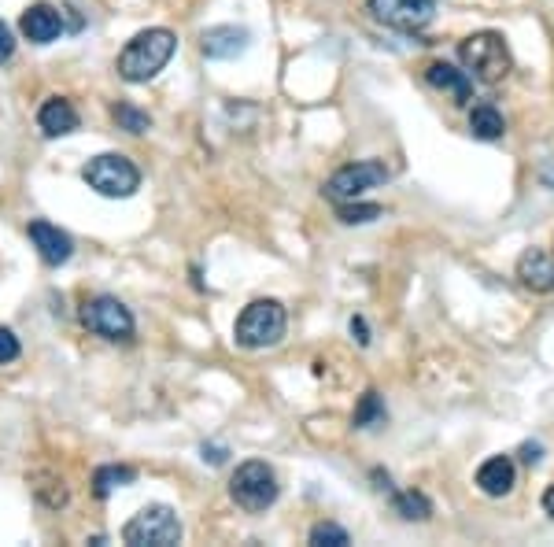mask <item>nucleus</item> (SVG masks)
I'll return each instance as SVG.
<instances>
[{
	"mask_svg": "<svg viewBox=\"0 0 554 547\" xmlns=\"http://www.w3.org/2000/svg\"><path fill=\"white\" fill-rule=\"evenodd\" d=\"M174 52H178V37H174V30H167V26L141 30V34L130 37V45L119 52V74L130 82V86L152 82V78L170 63Z\"/></svg>",
	"mask_w": 554,
	"mask_h": 547,
	"instance_id": "obj_1",
	"label": "nucleus"
},
{
	"mask_svg": "<svg viewBox=\"0 0 554 547\" xmlns=\"http://www.w3.org/2000/svg\"><path fill=\"white\" fill-rule=\"evenodd\" d=\"M285 329H289L285 307L277 304V300H252V304L241 311V318H237L233 337H237V344L248 348V352H263V348L281 344Z\"/></svg>",
	"mask_w": 554,
	"mask_h": 547,
	"instance_id": "obj_2",
	"label": "nucleus"
},
{
	"mask_svg": "<svg viewBox=\"0 0 554 547\" xmlns=\"http://www.w3.org/2000/svg\"><path fill=\"white\" fill-rule=\"evenodd\" d=\"M458 60H462V67H466L473 82H484V86H495V82H503L510 74V49H506L503 37L492 34V30L466 37L458 45Z\"/></svg>",
	"mask_w": 554,
	"mask_h": 547,
	"instance_id": "obj_3",
	"label": "nucleus"
},
{
	"mask_svg": "<svg viewBox=\"0 0 554 547\" xmlns=\"http://www.w3.org/2000/svg\"><path fill=\"white\" fill-rule=\"evenodd\" d=\"M82 178L93 193L108 196V200H126V196H133L141 189V171L126 156H119V152L93 156L82 167Z\"/></svg>",
	"mask_w": 554,
	"mask_h": 547,
	"instance_id": "obj_4",
	"label": "nucleus"
},
{
	"mask_svg": "<svg viewBox=\"0 0 554 547\" xmlns=\"http://www.w3.org/2000/svg\"><path fill=\"white\" fill-rule=\"evenodd\" d=\"M229 496H233V503H237L241 511L263 514L277 503L281 485H277V474L266 462L252 459V462H244V466H237V474L229 481Z\"/></svg>",
	"mask_w": 554,
	"mask_h": 547,
	"instance_id": "obj_5",
	"label": "nucleus"
},
{
	"mask_svg": "<svg viewBox=\"0 0 554 547\" xmlns=\"http://www.w3.org/2000/svg\"><path fill=\"white\" fill-rule=\"evenodd\" d=\"M181 518L163 503H152L145 511H137L122 529V540L130 547H178L181 544Z\"/></svg>",
	"mask_w": 554,
	"mask_h": 547,
	"instance_id": "obj_6",
	"label": "nucleus"
},
{
	"mask_svg": "<svg viewBox=\"0 0 554 547\" xmlns=\"http://www.w3.org/2000/svg\"><path fill=\"white\" fill-rule=\"evenodd\" d=\"M82 326L89 333H97L104 341L126 344L133 341V315L130 307L115 300V296H93L89 304L82 307Z\"/></svg>",
	"mask_w": 554,
	"mask_h": 547,
	"instance_id": "obj_7",
	"label": "nucleus"
},
{
	"mask_svg": "<svg viewBox=\"0 0 554 547\" xmlns=\"http://www.w3.org/2000/svg\"><path fill=\"white\" fill-rule=\"evenodd\" d=\"M392 178L381 159H359V163H348V167H340L333 178L326 182V196L333 204H344V200H355L362 196L366 189H377V185H385Z\"/></svg>",
	"mask_w": 554,
	"mask_h": 547,
	"instance_id": "obj_8",
	"label": "nucleus"
},
{
	"mask_svg": "<svg viewBox=\"0 0 554 547\" xmlns=\"http://www.w3.org/2000/svg\"><path fill=\"white\" fill-rule=\"evenodd\" d=\"M370 15L399 34H418L436 19V0H370Z\"/></svg>",
	"mask_w": 554,
	"mask_h": 547,
	"instance_id": "obj_9",
	"label": "nucleus"
},
{
	"mask_svg": "<svg viewBox=\"0 0 554 547\" xmlns=\"http://www.w3.org/2000/svg\"><path fill=\"white\" fill-rule=\"evenodd\" d=\"M26 233H30V241H34L37 256H41L45 267H63V263L74 256L71 233H63L60 226H52V222L34 219L30 226H26Z\"/></svg>",
	"mask_w": 554,
	"mask_h": 547,
	"instance_id": "obj_10",
	"label": "nucleus"
},
{
	"mask_svg": "<svg viewBox=\"0 0 554 547\" xmlns=\"http://www.w3.org/2000/svg\"><path fill=\"white\" fill-rule=\"evenodd\" d=\"M252 45V34L244 30V26H207L204 37H200V49H204L207 60H237L244 56Z\"/></svg>",
	"mask_w": 554,
	"mask_h": 547,
	"instance_id": "obj_11",
	"label": "nucleus"
},
{
	"mask_svg": "<svg viewBox=\"0 0 554 547\" xmlns=\"http://www.w3.org/2000/svg\"><path fill=\"white\" fill-rule=\"evenodd\" d=\"M19 30H23L26 41H34V45H52L56 37L63 34V12L60 8H52L45 0H37L23 12L19 19Z\"/></svg>",
	"mask_w": 554,
	"mask_h": 547,
	"instance_id": "obj_12",
	"label": "nucleus"
},
{
	"mask_svg": "<svg viewBox=\"0 0 554 547\" xmlns=\"http://www.w3.org/2000/svg\"><path fill=\"white\" fill-rule=\"evenodd\" d=\"M518 278L532 292H554V256L543 248H525L518 259Z\"/></svg>",
	"mask_w": 554,
	"mask_h": 547,
	"instance_id": "obj_13",
	"label": "nucleus"
},
{
	"mask_svg": "<svg viewBox=\"0 0 554 547\" xmlns=\"http://www.w3.org/2000/svg\"><path fill=\"white\" fill-rule=\"evenodd\" d=\"M78 111L67 97H49L37 111V126H41V134L45 137H67L78 130Z\"/></svg>",
	"mask_w": 554,
	"mask_h": 547,
	"instance_id": "obj_14",
	"label": "nucleus"
},
{
	"mask_svg": "<svg viewBox=\"0 0 554 547\" xmlns=\"http://www.w3.org/2000/svg\"><path fill=\"white\" fill-rule=\"evenodd\" d=\"M518 481V470H514V462L506 459V455H492L488 462H481V470H477V488H481L484 496H506L510 488Z\"/></svg>",
	"mask_w": 554,
	"mask_h": 547,
	"instance_id": "obj_15",
	"label": "nucleus"
},
{
	"mask_svg": "<svg viewBox=\"0 0 554 547\" xmlns=\"http://www.w3.org/2000/svg\"><path fill=\"white\" fill-rule=\"evenodd\" d=\"M425 78H429V86H433V89H444V93H451V97H455V104H470V100H473V78L466 71L451 67V63H429Z\"/></svg>",
	"mask_w": 554,
	"mask_h": 547,
	"instance_id": "obj_16",
	"label": "nucleus"
},
{
	"mask_svg": "<svg viewBox=\"0 0 554 547\" xmlns=\"http://www.w3.org/2000/svg\"><path fill=\"white\" fill-rule=\"evenodd\" d=\"M470 134L477 137V141H499V137L506 134L503 115H499L492 104H481V108H473V115H470Z\"/></svg>",
	"mask_w": 554,
	"mask_h": 547,
	"instance_id": "obj_17",
	"label": "nucleus"
},
{
	"mask_svg": "<svg viewBox=\"0 0 554 547\" xmlns=\"http://www.w3.org/2000/svg\"><path fill=\"white\" fill-rule=\"evenodd\" d=\"M137 481V470L133 466H100L97 474H93V492L100 499H108L115 488H126Z\"/></svg>",
	"mask_w": 554,
	"mask_h": 547,
	"instance_id": "obj_18",
	"label": "nucleus"
},
{
	"mask_svg": "<svg viewBox=\"0 0 554 547\" xmlns=\"http://www.w3.org/2000/svg\"><path fill=\"white\" fill-rule=\"evenodd\" d=\"M111 119L119 122V130H126V134H148L152 130V115L141 111L137 104H130V100H119L111 108Z\"/></svg>",
	"mask_w": 554,
	"mask_h": 547,
	"instance_id": "obj_19",
	"label": "nucleus"
},
{
	"mask_svg": "<svg viewBox=\"0 0 554 547\" xmlns=\"http://www.w3.org/2000/svg\"><path fill=\"white\" fill-rule=\"evenodd\" d=\"M392 507H396L399 518L407 522H425L433 514V503L422 496V492H392Z\"/></svg>",
	"mask_w": 554,
	"mask_h": 547,
	"instance_id": "obj_20",
	"label": "nucleus"
},
{
	"mask_svg": "<svg viewBox=\"0 0 554 547\" xmlns=\"http://www.w3.org/2000/svg\"><path fill=\"white\" fill-rule=\"evenodd\" d=\"M355 429H370V426H381L385 422V403H381V396H377L374 389L370 392H362V400L359 407H355Z\"/></svg>",
	"mask_w": 554,
	"mask_h": 547,
	"instance_id": "obj_21",
	"label": "nucleus"
},
{
	"mask_svg": "<svg viewBox=\"0 0 554 547\" xmlns=\"http://www.w3.org/2000/svg\"><path fill=\"white\" fill-rule=\"evenodd\" d=\"M337 219L344 222V226H366V222L381 219V207H377V204H355V200H344V204H337Z\"/></svg>",
	"mask_w": 554,
	"mask_h": 547,
	"instance_id": "obj_22",
	"label": "nucleus"
},
{
	"mask_svg": "<svg viewBox=\"0 0 554 547\" xmlns=\"http://www.w3.org/2000/svg\"><path fill=\"white\" fill-rule=\"evenodd\" d=\"M311 544H322V547H348L351 544V536H348V529L344 525H337V522H318L311 529Z\"/></svg>",
	"mask_w": 554,
	"mask_h": 547,
	"instance_id": "obj_23",
	"label": "nucleus"
},
{
	"mask_svg": "<svg viewBox=\"0 0 554 547\" xmlns=\"http://www.w3.org/2000/svg\"><path fill=\"white\" fill-rule=\"evenodd\" d=\"M19 359V337L8 326H0V366Z\"/></svg>",
	"mask_w": 554,
	"mask_h": 547,
	"instance_id": "obj_24",
	"label": "nucleus"
},
{
	"mask_svg": "<svg viewBox=\"0 0 554 547\" xmlns=\"http://www.w3.org/2000/svg\"><path fill=\"white\" fill-rule=\"evenodd\" d=\"M15 56V34H12V26L0 19V63H8Z\"/></svg>",
	"mask_w": 554,
	"mask_h": 547,
	"instance_id": "obj_25",
	"label": "nucleus"
},
{
	"mask_svg": "<svg viewBox=\"0 0 554 547\" xmlns=\"http://www.w3.org/2000/svg\"><path fill=\"white\" fill-rule=\"evenodd\" d=\"M521 459L529 462V466H536V462L543 459V448L540 444H525V448H521Z\"/></svg>",
	"mask_w": 554,
	"mask_h": 547,
	"instance_id": "obj_26",
	"label": "nucleus"
},
{
	"mask_svg": "<svg viewBox=\"0 0 554 547\" xmlns=\"http://www.w3.org/2000/svg\"><path fill=\"white\" fill-rule=\"evenodd\" d=\"M351 333L359 337V344H370V333H366V322H362V318H351Z\"/></svg>",
	"mask_w": 554,
	"mask_h": 547,
	"instance_id": "obj_27",
	"label": "nucleus"
},
{
	"mask_svg": "<svg viewBox=\"0 0 554 547\" xmlns=\"http://www.w3.org/2000/svg\"><path fill=\"white\" fill-rule=\"evenodd\" d=\"M60 12H63V15H67V23H71V30H82V15H78V12H74V8H71V4H63V8H60Z\"/></svg>",
	"mask_w": 554,
	"mask_h": 547,
	"instance_id": "obj_28",
	"label": "nucleus"
},
{
	"mask_svg": "<svg viewBox=\"0 0 554 547\" xmlns=\"http://www.w3.org/2000/svg\"><path fill=\"white\" fill-rule=\"evenodd\" d=\"M543 511H547V514L554 518V485L547 488V492H543Z\"/></svg>",
	"mask_w": 554,
	"mask_h": 547,
	"instance_id": "obj_29",
	"label": "nucleus"
},
{
	"mask_svg": "<svg viewBox=\"0 0 554 547\" xmlns=\"http://www.w3.org/2000/svg\"><path fill=\"white\" fill-rule=\"evenodd\" d=\"M204 459H211V462H222V459H226V451H222V448H207V444H204Z\"/></svg>",
	"mask_w": 554,
	"mask_h": 547,
	"instance_id": "obj_30",
	"label": "nucleus"
}]
</instances>
